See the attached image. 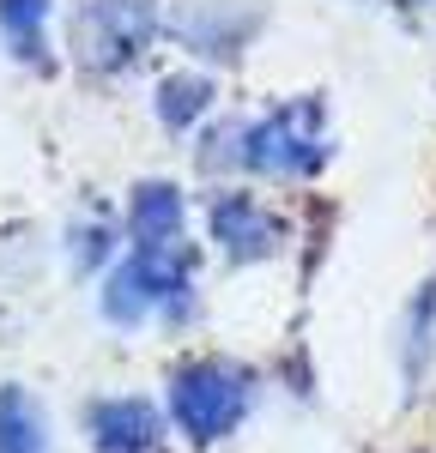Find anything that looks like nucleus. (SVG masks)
I'll return each mask as SVG.
<instances>
[{
    "label": "nucleus",
    "mask_w": 436,
    "mask_h": 453,
    "mask_svg": "<svg viewBox=\"0 0 436 453\" xmlns=\"http://www.w3.org/2000/svg\"><path fill=\"white\" fill-rule=\"evenodd\" d=\"M333 109L322 91H297L279 104L237 115V175L249 181H279V188H309L333 164Z\"/></svg>",
    "instance_id": "f257e3e1"
},
{
    "label": "nucleus",
    "mask_w": 436,
    "mask_h": 453,
    "mask_svg": "<svg viewBox=\"0 0 436 453\" xmlns=\"http://www.w3.org/2000/svg\"><path fill=\"white\" fill-rule=\"evenodd\" d=\"M97 314H104L115 333L188 326L200 314V248L194 242L128 248L104 279H97Z\"/></svg>",
    "instance_id": "f03ea898"
},
{
    "label": "nucleus",
    "mask_w": 436,
    "mask_h": 453,
    "mask_svg": "<svg viewBox=\"0 0 436 453\" xmlns=\"http://www.w3.org/2000/svg\"><path fill=\"white\" fill-rule=\"evenodd\" d=\"M261 405V375L237 357H218V350H200V357H182L164 381V411H170V429H176L188 448H218L230 441L249 411Z\"/></svg>",
    "instance_id": "7ed1b4c3"
},
{
    "label": "nucleus",
    "mask_w": 436,
    "mask_h": 453,
    "mask_svg": "<svg viewBox=\"0 0 436 453\" xmlns=\"http://www.w3.org/2000/svg\"><path fill=\"white\" fill-rule=\"evenodd\" d=\"M164 36V0H73L67 6V61L91 85H115Z\"/></svg>",
    "instance_id": "20e7f679"
},
{
    "label": "nucleus",
    "mask_w": 436,
    "mask_h": 453,
    "mask_svg": "<svg viewBox=\"0 0 436 453\" xmlns=\"http://www.w3.org/2000/svg\"><path fill=\"white\" fill-rule=\"evenodd\" d=\"M206 242L224 266H267L291 248V218L249 181H218L206 194Z\"/></svg>",
    "instance_id": "39448f33"
},
{
    "label": "nucleus",
    "mask_w": 436,
    "mask_h": 453,
    "mask_svg": "<svg viewBox=\"0 0 436 453\" xmlns=\"http://www.w3.org/2000/svg\"><path fill=\"white\" fill-rule=\"evenodd\" d=\"M267 19H273L267 0H176L164 12V36H176V49L200 67H237L261 42Z\"/></svg>",
    "instance_id": "423d86ee"
},
{
    "label": "nucleus",
    "mask_w": 436,
    "mask_h": 453,
    "mask_svg": "<svg viewBox=\"0 0 436 453\" xmlns=\"http://www.w3.org/2000/svg\"><path fill=\"white\" fill-rule=\"evenodd\" d=\"M85 441L91 453H164L170 448V411L158 405V399H145V393H97L85 411Z\"/></svg>",
    "instance_id": "0eeeda50"
},
{
    "label": "nucleus",
    "mask_w": 436,
    "mask_h": 453,
    "mask_svg": "<svg viewBox=\"0 0 436 453\" xmlns=\"http://www.w3.org/2000/svg\"><path fill=\"white\" fill-rule=\"evenodd\" d=\"M121 236L134 248H158V242H188V194L170 175H145L128 188L121 200Z\"/></svg>",
    "instance_id": "6e6552de"
},
{
    "label": "nucleus",
    "mask_w": 436,
    "mask_h": 453,
    "mask_svg": "<svg viewBox=\"0 0 436 453\" xmlns=\"http://www.w3.org/2000/svg\"><path fill=\"white\" fill-rule=\"evenodd\" d=\"M394 363H400V387L406 399H418L436 375V273L400 309V326H394Z\"/></svg>",
    "instance_id": "1a4fd4ad"
},
{
    "label": "nucleus",
    "mask_w": 436,
    "mask_h": 453,
    "mask_svg": "<svg viewBox=\"0 0 436 453\" xmlns=\"http://www.w3.org/2000/svg\"><path fill=\"white\" fill-rule=\"evenodd\" d=\"M152 115L170 140H194L218 115V79L206 67H176L152 85Z\"/></svg>",
    "instance_id": "9d476101"
},
{
    "label": "nucleus",
    "mask_w": 436,
    "mask_h": 453,
    "mask_svg": "<svg viewBox=\"0 0 436 453\" xmlns=\"http://www.w3.org/2000/svg\"><path fill=\"white\" fill-rule=\"evenodd\" d=\"M55 0H0V49L31 73L55 67Z\"/></svg>",
    "instance_id": "9b49d317"
},
{
    "label": "nucleus",
    "mask_w": 436,
    "mask_h": 453,
    "mask_svg": "<svg viewBox=\"0 0 436 453\" xmlns=\"http://www.w3.org/2000/svg\"><path fill=\"white\" fill-rule=\"evenodd\" d=\"M61 254H67L73 279H104L121 260V224L109 211H79L67 224V236H61Z\"/></svg>",
    "instance_id": "f8f14e48"
},
{
    "label": "nucleus",
    "mask_w": 436,
    "mask_h": 453,
    "mask_svg": "<svg viewBox=\"0 0 436 453\" xmlns=\"http://www.w3.org/2000/svg\"><path fill=\"white\" fill-rule=\"evenodd\" d=\"M0 453H55L43 399L19 381H0Z\"/></svg>",
    "instance_id": "ddd939ff"
},
{
    "label": "nucleus",
    "mask_w": 436,
    "mask_h": 453,
    "mask_svg": "<svg viewBox=\"0 0 436 453\" xmlns=\"http://www.w3.org/2000/svg\"><path fill=\"white\" fill-rule=\"evenodd\" d=\"M363 6H394V0H363Z\"/></svg>",
    "instance_id": "4468645a"
}]
</instances>
